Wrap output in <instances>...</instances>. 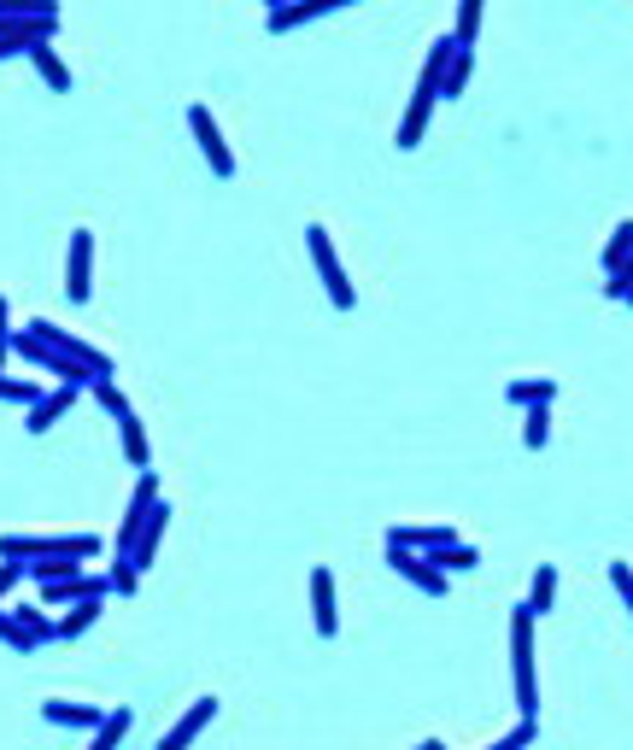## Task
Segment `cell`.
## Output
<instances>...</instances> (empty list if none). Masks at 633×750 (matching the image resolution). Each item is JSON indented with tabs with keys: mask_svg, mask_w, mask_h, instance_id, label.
Here are the masks:
<instances>
[{
	"mask_svg": "<svg viewBox=\"0 0 633 750\" xmlns=\"http://www.w3.org/2000/svg\"><path fill=\"white\" fill-rule=\"evenodd\" d=\"M510 675H517V716L540 721V680H534V616L528 604L510 610Z\"/></svg>",
	"mask_w": 633,
	"mask_h": 750,
	"instance_id": "cell-2",
	"label": "cell"
},
{
	"mask_svg": "<svg viewBox=\"0 0 633 750\" xmlns=\"http://www.w3.org/2000/svg\"><path fill=\"white\" fill-rule=\"evenodd\" d=\"M171 523H176L171 498H159V505L147 510V523H141V539H135V575H141V569H153V557H159V546H165Z\"/></svg>",
	"mask_w": 633,
	"mask_h": 750,
	"instance_id": "cell-12",
	"label": "cell"
},
{
	"mask_svg": "<svg viewBox=\"0 0 633 750\" xmlns=\"http://www.w3.org/2000/svg\"><path fill=\"white\" fill-rule=\"evenodd\" d=\"M545 440H551V405H528L522 411V446L540 452Z\"/></svg>",
	"mask_w": 633,
	"mask_h": 750,
	"instance_id": "cell-27",
	"label": "cell"
},
{
	"mask_svg": "<svg viewBox=\"0 0 633 750\" xmlns=\"http://www.w3.org/2000/svg\"><path fill=\"white\" fill-rule=\"evenodd\" d=\"M188 130H194V141H200V153H206V164H212V176H223L229 182L235 176V153H229V141H223V130H217V118H212V107H188Z\"/></svg>",
	"mask_w": 633,
	"mask_h": 750,
	"instance_id": "cell-6",
	"label": "cell"
},
{
	"mask_svg": "<svg viewBox=\"0 0 633 750\" xmlns=\"http://www.w3.org/2000/svg\"><path fill=\"white\" fill-rule=\"evenodd\" d=\"M42 592V604H59V610H71V604H83V598H106L112 592V575H65V580H53V587H35Z\"/></svg>",
	"mask_w": 633,
	"mask_h": 750,
	"instance_id": "cell-9",
	"label": "cell"
},
{
	"mask_svg": "<svg viewBox=\"0 0 633 750\" xmlns=\"http://www.w3.org/2000/svg\"><path fill=\"white\" fill-rule=\"evenodd\" d=\"M18 621H24V628L35 634V645H48V639H59V621L48 616V610H35V604H18V610H12Z\"/></svg>",
	"mask_w": 633,
	"mask_h": 750,
	"instance_id": "cell-28",
	"label": "cell"
},
{
	"mask_svg": "<svg viewBox=\"0 0 633 750\" xmlns=\"http://www.w3.org/2000/svg\"><path fill=\"white\" fill-rule=\"evenodd\" d=\"M18 53H30V48H24V41H7V36H0V59H18Z\"/></svg>",
	"mask_w": 633,
	"mask_h": 750,
	"instance_id": "cell-37",
	"label": "cell"
},
{
	"mask_svg": "<svg viewBox=\"0 0 633 750\" xmlns=\"http://www.w3.org/2000/svg\"><path fill=\"white\" fill-rule=\"evenodd\" d=\"M312 628L317 639H335L340 634V610H335V569H312Z\"/></svg>",
	"mask_w": 633,
	"mask_h": 750,
	"instance_id": "cell-11",
	"label": "cell"
},
{
	"mask_svg": "<svg viewBox=\"0 0 633 750\" xmlns=\"http://www.w3.org/2000/svg\"><path fill=\"white\" fill-rule=\"evenodd\" d=\"M42 393H48V382H18V375H7V369H0V399H7V405H42Z\"/></svg>",
	"mask_w": 633,
	"mask_h": 750,
	"instance_id": "cell-25",
	"label": "cell"
},
{
	"mask_svg": "<svg viewBox=\"0 0 633 750\" xmlns=\"http://www.w3.org/2000/svg\"><path fill=\"white\" fill-rule=\"evenodd\" d=\"M335 7H346V0H276V7L264 12V30H270V36H282V30H294V24H312V18L335 12Z\"/></svg>",
	"mask_w": 633,
	"mask_h": 750,
	"instance_id": "cell-13",
	"label": "cell"
},
{
	"mask_svg": "<svg viewBox=\"0 0 633 750\" xmlns=\"http://www.w3.org/2000/svg\"><path fill=\"white\" fill-rule=\"evenodd\" d=\"M504 399L510 405H551L558 399V382H545V375H522V382H504Z\"/></svg>",
	"mask_w": 633,
	"mask_h": 750,
	"instance_id": "cell-18",
	"label": "cell"
},
{
	"mask_svg": "<svg viewBox=\"0 0 633 750\" xmlns=\"http://www.w3.org/2000/svg\"><path fill=\"white\" fill-rule=\"evenodd\" d=\"M387 546L394 551H422V557H435L446 546H458V528H435V523H394L387 528Z\"/></svg>",
	"mask_w": 633,
	"mask_h": 750,
	"instance_id": "cell-7",
	"label": "cell"
},
{
	"mask_svg": "<svg viewBox=\"0 0 633 750\" xmlns=\"http://www.w3.org/2000/svg\"><path fill=\"white\" fill-rule=\"evenodd\" d=\"M622 305H633V287H627V300H622Z\"/></svg>",
	"mask_w": 633,
	"mask_h": 750,
	"instance_id": "cell-39",
	"label": "cell"
},
{
	"mask_svg": "<svg viewBox=\"0 0 633 750\" xmlns=\"http://www.w3.org/2000/svg\"><path fill=\"white\" fill-rule=\"evenodd\" d=\"M130 721H135L130 703H124V710H106V721H100L94 733H89V750H118V744L130 739Z\"/></svg>",
	"mask_w": 633,
	"mask_h": 750,
	"instance_id": "cell-19",
	"label": "cell"
},
{
	"mask_svg": "<svg viewBox=\"0 0 633 750\" xmlns=\"http://www.w3.org/2000/svg\"><path fill=\"white\" fill-rule=\"evenodd\" d=\"M387 569H394L399 580H411V587L428 592V598H446V575L422 551H394V546H387Z\"/></svg>",
	"mask_w": 633,
	"mask_h": 750,
	"instance_id": "cell-8",
	"label": "cell"
},
{
	"mask_svg": "<svg viewBox=\"0 0 633 750\" xmlns=\"http://www.w3.org/2000/svg\"><path fill=\"white\" fill-rule=\"evenodd\" d=\"M217 710H223V703H217L212 692H206V698H194L188 710H182V721L171 727L165 739H159V750H188V744H194V739H200V733H206V727H212V716H217Z\"/></svg>",
	"mask_w": 633,
	"mask_h": 750,
	"instance_id": "cell-10",
	"label": "cell"
},
{
	"mask_svg": "<svg viewBox=\"0 0 633 750\" xmlns=\"http://www.w3.org/2000/svg\"><path fill=\"white\" fill-rule=\"evenodd\" d=\"M7 352H12V305L0 300V364H7Z\"/></svg>",
	"mask_w": 633,
	"mask_h": 750,
	"instance_id": "cell-36",
	"label": "cell"
},
{
	"mask_svg": "<svg viewBox=\"0 0 633 750\" xmlns=\"http://www.w3.org/2000/svg\"><path fill=\"white\" fill-rule=\"evenodd\" d=\"M528 616H551V604H558V569H551V562H540V569H534V587H528Z\"/></svg>",
	"mask_w": 633,
	"mask_h": 750,
	"instance_id": "cell-20",
	"label": "cell"
},
{
	"mask_svg": "<svg viewBox=\"0 0 633 750\" xmlns=\"http://www.w3.org/2000/svg\"><path fill=\"white\" fill-rule=\"evenodd\" d=\"M417 750H422V744H417Z\"/></svg>",
	"mask_w": 633,
	"mask_h": 750,
	"instance_id": "cell-40",
	"label": "cell"
},
{
	"mask_svg": "<svg viewBox=\"0 0 633 750\" xmlns=\"http://www.w3.org/2000/svg\"><path fill=\"white\" fill-rule=\"evenodd\" d=\"M0 639H7L12 651H24V657L35 651V634H30V628H24V621H18L12 610H0Z\"/></svg>",
	"mask_w": 633,
	"mask_h": 750,
	"instance_id": "cell-30",
	"label": "cell"
},
{
	"mask_svg": "<svg viewBox=\"0 0 633 750\" xmlns=\"http://www.w3.org/2000/svg\"><path fill=\"white\" fill-rule=\"evenodd\" d=\"M24 569H30V562H0V598H7L18 580H24Z\"/></svg>",
	"mask_w": 633,
	"mask_h": 750,
	"instance_id": "cell-35",
	"label": "cell"
},
{
	"mask_svg": "<svg viewBox=\"0 0 633 750\" xmlns=\"http://www.w3.org/2000/svg\"><path fill=\"white\" fill-rule=\"evenodd\" d=\"M481 12H487L481 0H458V24L446 30V36H452L463 53H476V36H481Z\"/></svg>",
	"mask_w": 633,
	"mask_h": 750,
	"instance_id": "cell-21",
	"label": "cell"
},
{
	"mask_svg": "<svg viewBox=\"0 0 633 750\" xmlns=\"http://www.w3.org/2000/svg\"><path fill=\"white\" fill-rule=\"evenodd\" d=\"M159 498H165V493H159L153 469H141L130 505H124V523H118V539H112V592H135L141 587V575H135V539H141V523H147V510L159 505Z\"/></svg>",
	"mask_w": 633,
	"mask_h": 750,
	"instance_id": "cell-1",
	"label": "cell"
},
{
	"mask_svg": "<svg viewBox=\"0 0 633 750\" xmlns=\"http://www.w3.org/2000/svg\"><path fill=\"white\" fill-rule=\"evenodd\" d=\"M633 253V217H622L616 229H610V241H604V253H599V264H604V276L610 270H622V259Z\"/></svg>",
	"mask_w": 633,
	"mask_h": 750,
	"instance_id": "cell-23",
	"label": "cell"
},
{
	"mask_svg": "<svg viewBox=\"0 0 633 750\" xmlns=\"http://www.w3.org/2000/svg\"><path fill=\"white\" fill-rule=\"evenodd\" d=\"M24 59H30L35 71H42V82H48L53 94H65V89H71V65H65V59L53 53V41H42V48H30Z\"/></svg>",
	"mask_w": 633,
	"mask_h": 750,
	"instance_id": "cell-17",
	"label": "cell"
},
{
	"mask_svg": "<svg viewBox=\"0 0 633 750\" xmlns=\"http://www.w3.org/2000/svg\"><path fill=\"white\" fill-rule=\"evenodd\" d=\"M30 335H35V341H42V346H53V352H59V358H71L76 369H83V375H89V382H106V375H112V358H106V352H94L89 341H76V335H65V328H59V323H42V317H35V323H30Z\"/></svg>",
	"mask_w": 633,
	"mask_h": 750,
	"instance_id": "cell-4",
	"label": "cell"
},
{
	"mask_svg": "<svg viewBox=\"0 0 633 750\" xmlns=\"http://www.w3.org/2000/svg\"><path fill=\"white\" fill-rule=\"evenodd\" d=\"M76 393H83L76 382H59V387H48V393H42V405H30L24 428H30V434H48V428L59 423V416H65V411L76 405Z\"/></svg>",
	"mask_w": 633,
	"mask_h": 750,
	"instance_id": "cell-14",
	"label": "cell"
},
{
	"mask_svg": "<svg viewBox=\"0 0 633 750\" xmlns=\"http://www.w3.org/2000/svg\"><path fill=\"white\" fill-rule=\"evenodd\" d=\"M94 294V235L89 229H71V246H65V300L71 305H89Z\"/></svg>",
	"mask_w": 633,
	"mask_h": 750,
	"instance_id": "cell-5",
	"label": "cell"
},
{
	"mask_svg": "<svg viewBox=\"0 0 633 750\" xmlns=\"http://www.w3.org/2000/svg\"><path fill=\"white\" fill-rule=\"evenodd\" d=\"M422 750H446V744H440V739H422Z\"/></svg>",
	"mask_w": 633,
	"mask_h": 750,
	"instance_id": "cell-38",
	"label": "cell"
},
{
	"mask_svg": "<svg viewBox=\"0 0 633 750\" xmlns=\"http://www.w3.org/2000/svg\"><path fill=\"white\" fill-rule=\"evenodd\" d=\"M89 387H94L100 411H106V416H118V423H124V416H130V399H124V387H118L112 375H106V382H89Z\"/></svg>",
	"mask_w": 633,
	"mask_h": 750,
	"instance_id": "cell-29",
	"label": "cell"
},
{
	"mask_svg": "<svg viewBox=\"0 0 633 750\" xmlns=\"http://www.w3.org/2000/svg\"><path fill=\"white\" fill-rule=\"evenodd\" d=\"M469 71H476V53H452V65H446V77H440V100H458L463 89H469Z\"/></svg>",
	"mask_w": 633,
	"mask_h": 750,
	"instance_id": "cell-26",
	"label": "cell"
},
{
	"mask_svg": "<svg viewBox=\"0 0 633 750\" xmlns=\"http://www.w3.org/2000/svg\"><path fill=\"white\" fill-rule=\"evenodd\" d=\"M35 557V534H0V562H30Z\"/></svg>",
	"mask_w": 633,
	"mask_h": 750,
	"instance_id": "cell-31",
	"label": "cell"
},
{
	"mask_svg": "<svg viewBox=\"0 0 633 750\" xmlns=\"http://www.w3.org/2000/svg\"><path fill=\"white\" fill-rule=\"evenodd\" d=\"M42 721L76 727V733H94V727L106 721V710H94V703H71V698H48V703H42Z\"/></svg>",
	"mask_w": 633,
	"mask_h": 750,
	"instance_id": "cell-15",
	"label": "cell"
},
{
	"mask_svg": "<svg viewBox=\"0 0 633 750\" xmlns=\"http://www.w3.org/2000/svg\"><path fill=\"white\" fill-rule=\"evenodd\" d=\"M627 287H633V253L622 259V270H610V276H604V294L610 300H627Z\"/></svg>",
	"mask_w": 633,
	"mask_h": 750,
	"instance_id": "cell-33",
	"label": "cell"
},
{
	"mask_svg": "<svg viewBox=\"0 0 633 750\" xmlns=\"http://www.w3.org/2000/svg\"><path fill=\"white\" fill-rule=\"evenodd\" d=\"M610 580H616V592H622V604L633 610V569L627 562H610Z\"/></svg>",
	"mask_w": 633,
	"mask_h": 750,
	"instance_id": "cell-34",
	"label": "cell"
},
{
	"mask_svg": "<svg viewBox=\"0 0 633 750\" xmlns=\"http://www.w3.org/2000/svg\"><path fill=\"white\" fill-rule=\"evenodd\" d=\"M534 733H540V721H517L504 739H493L487 750H528V744H534Z\"/></svg>",
	"mask_w": 633,
	"mask_h": 750,
	"instance_id": "cell-32",
	"label": "cell"
},
{
	"mask_svg": "<svg viewBox=\"0 0 633 750\" xmlns=\"http://www.w3.org/2000/svg\"><path fill=\"white\" fill-rule=\"evenodd\" d=\"M428 562H435V569H440L446 580H452V575H463V569H476V562H481V551H476V546H463V539H458V546H446V551H435V557H428Z\"/></svg>",
	"mask_w": 633,
	"mask_h": 750,
	"instance_id": "cell-24",
	"label": "cell"
},
{
	"mask_svg": "<svg viewBox=\"0 0 633 750\" xmlns=\"http://www.w3.org/2000/svg\"><path fill=\"white\" fill-rule=\"evenodd\" d=\"M118 440H124V457H130V469H153V446H147V428H141V416L130 411L124 423H118Z\"/></svg>",
	"mask_w": 633,
	"mask_h": 750,
	"instance_id": "cell-16",
	"label": "cell"
},
{
	"mask_svg": "<svg viewBox=\"0 0 633 750\" xmlns=\"http://www.w3.org/2000/svg\"><path fill=\"white\" fill-rule=\"evenodd\" d=\"M100 604H106V598H83V604H71V610L59 616V639H76V634H89L94 621H100Z\"/></svg>",
	"mask_w": 633,
	"mask_h": 750,
	"instance_id": "cell-22",
	"label": "cell"
},
{
	"mask_svg": "<svg viewBox=\"0 0 633 750\" xmlns=\"http://www.w3.org/2000/svg\"><path fill=\"white\" fill-rule=\"evenodd\" d=\"M305 253H312V264H317L329 305H335V311H353V305H358V287H353V276H346V264H340V253H335V235H329L323 223L305 229Z\"/></svg>",
	"mask_w": 633,
	"mask_h": 750,
	"instance_id": "cell-3",
	"label": "cell"
}]
</instances>
